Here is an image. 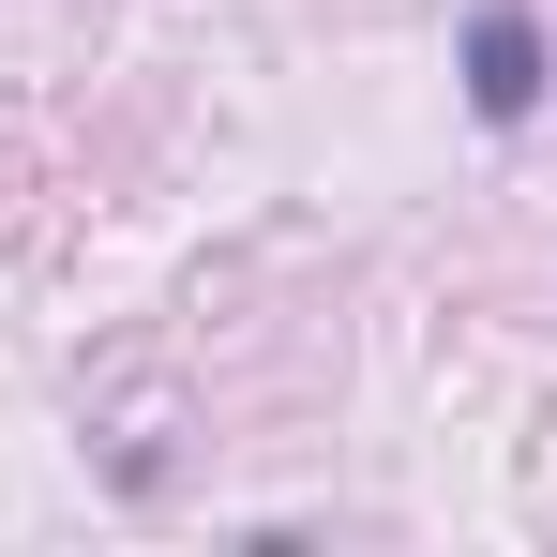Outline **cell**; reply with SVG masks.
Segmentation results:
<instances>
[{
  "label": "cell",
  "instance_id": "cell-1",
  "mask_svg": "<svg viewBox=\"0 0 557 557\" xmlns=\"http://www.w3.org/2000/svg\"><path fill=\"white\" fill-rule=\"evenodd\" d=\"M467 106L512 136V121H543V15L528 0H482L467 15Z\"/></svg>",
  "mask_w": 557,
  "mask_h": 557
}]
</instances>
